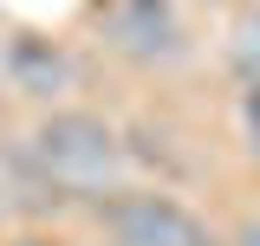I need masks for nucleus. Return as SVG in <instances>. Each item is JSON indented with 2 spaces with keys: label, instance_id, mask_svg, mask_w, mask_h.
Listing matches in <instances>:
<instances>
[{
  "label": "nucleus",
  "instance_id": "f257e3e1",
  "mask_svg": "<svg viewBox=\"0 0 260 246\" xmlns=\"http://www.w3.org/2000/svg\"><path fill=\"white\" fill-rule=\"evenodd\" d=\"M32 162L59 182V194H117L130 175L124 136L98 110H46L39 130L26 136Z\"/></svg>",
  "mask_w": 260,
  "mask_h": 246
},
{
  "label": "nucleus",
  "instance_id": "39448f33",
  "mask_svg": "<svg viewBox=\"0 0 260 246\" xmlns=\"http://www.w3.org/2000/svg\"><path fill=\"white\" fill-rule=\"evenodd\" d=\"M228 59H234V71H241L247 85H260V0L234 13V32H228Z\"/></svg>",
  "mask_w": 260,
  "mask_h": 246
},
{
  "label": "nucleus",
  "instance_id": "9d476101",
  "mask_svg": "<svg viewBox=\"0 0 260 246\" xmlns=\"http://www.w3.org/2000/svg\"><path fill=\"white\" fill-rule=\"evenodd\" d=\"M0 97H7V91H0Z\"/></svg>",
  "mask_w": 260,
  "mask_h": 246
},
{
  "label": "nucleus",
  "instance_id": "0eeeda50",
  "mask_svg": "<svg viewBox=\"0 0 260 246\" xmlns=\"http://www.w3.org/2000/svg\"><path fill=\"white\" fill-rule=\"evenodd\" d=\"M234 246H260V220H241V233H234Z\"/></svg>",
  "mask_w": 260,
  "mask_h": 246
},
{
  "label": "nucleus",
  "instance_id": "423d86ee",
  "mask_svg": "<svg viewBox=\"0 0 260 246\" xmlns=\"http://www.w3.org/2000/svg\"><path fill=\"white\" fill-rule=\"evenodd\" d=\"M241 130H247V155L260 162V85L241 91Z\"/></svg>",
  "mask_w": 260,
  "mask_h": 246
},
{
  "label": "nucleus",
  "instance_id": "7ed1b4c3",
  "mask_svg": "<svg viewBox=\"0 0 260 246\" xmlns=\"http://www.w3.org/2000/svg\"><path fill=\"white\" fill-rule=\"evenodd\" d=\"M0 85L20 91V97H39V104H59L78 85V59L59 39H46V32H13L0 46Z\"/></svg>",
  "mask_w": 260,
  "mask_h": 246
},
{
  "label": "nucleus",
  "instance_id": "f03ea898",
  "mask_svg": "<svg viewBox=\"0 0 260 246\" xmlns=\"http://www.w3.org/2000/svg\"><path fill=\"white\" fill-rule=\"evenodd\" d=\"M104 233L117 246H221L202 220L162 188H117L104 201Z\"/></svg>",
  "mask_w": 260,
  "mask_h": 246
},
{
  "label": "nucleus",
  "instance_id": "20e7f679",
  "mask_svg": "<svg viewBox=\"0 0 260 246\" xmlns=\"http://www.w3.org/2000/svg\"><path fill=\"white\" fill-rule=\"evenodd\" d=\"M111 46L143 65H176L189 52V32L169 0H111Z\"/></svg>",
  "mask_w": 260,
  "mask_h": 246
},
{
  "label": "nucleus",
  "instance_id": "1a4fd4ad",
  "mask_svg": "<svg viewBox=\"0 0 260 246\" xmlns=\"http://www.w3.org/2000/svg\"><path fill=\"white\" fill-rule=\"evenodd\" d=\"M20 246H46V240H20Z\"/></svg>",
  "mask_w": 260,
  "mask_h": 246
},
{
  "label": "nucleus",
  "instance_id": "6e6552de",
  "mask_svg": "<svg viewBox=\"0 0 260 246\" xmlns=\"http://www.w3.org/2000/svg\"><path fill=\"white\" fill-rule=\"evenodd\" d=\"M0 227H7V194H0Z\"/></svg>",
  "mask_w": 260,
  "mask_h": 246
}]
</instances>
